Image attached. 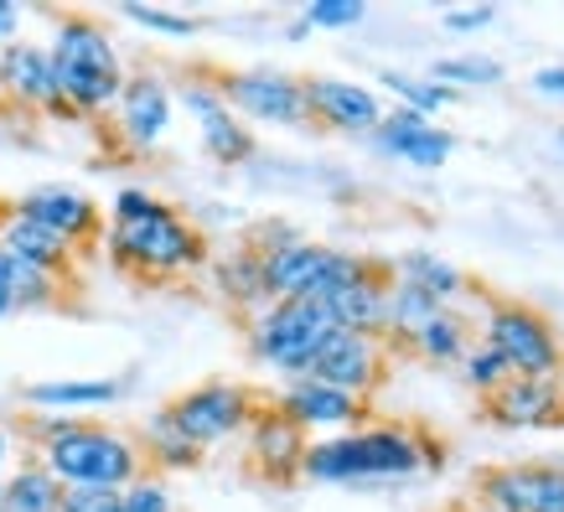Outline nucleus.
Instances as JSON below:
<instances>
[{
  "label": "nucleus",
  "instance_id": "79ce46f5",
  "mask_svg": "<svg viewBox=\"0 0 564 512\" xmlns=\"http://www.w3.org/2000/svg\"><path fill=\"white\" fill-rule=\"evenodd\" d=\"M17 311V301H11V259L0 254V322Z\"/></svg>",
  "mask_w": 564,
  "mask_h": 512
},
{
  "label": "nucleus",
  "instance_id": "6e6552de",
  "mask_svg": "<svg viewBox=\"0 0 564 512\" xmlns=\"http://www.w3.org/2000/svg\"><path fill=\"white\" fill-rule=\"evenodd\" d=\"M264 404L254 389H243V383H228V378H207V383H197V389L176 393V399H166L161 410H166V420L176 425V435L187 445H197V450H213V445L223 440H239L243 429H249V420H254V410Z\"/></svg>",
  "mask_w": 564,
  "mask_h": 512
},
{
  "label": "nucleus",
  "instance_id": "c03bdc74",
  "mask_svg": "<svg viewBox=\"0 0 564 512\" xmlns=\"http://www.w3.org/2000/svg\"><path fill=\"white\" fill-rule=\"evenodd\" d=\"M554 140H560V151H564V130H560V135H554Z\"/></svg>",
  "mask_w": 564,
  "mask_h": 512
},
{
  "label": "nucleus",
  "instance_id": "ea45409f",
  "mask_svg": "<svg viewBox=\"0 0 564 512\" xmlns=\"http://www.w3.org/2000/svg\"><path fill=\"white\" fill-rule=\"evenodd\" d=\"M21 461V450H17V429L11 425H0V477L11 471V466Z\"/></svg>",
  "mask_w": 564,
  "mask_h": 512
},
{
  "label": "nucleus",
  "instance_id": "9d476101",
  "mask_svg": "<svg viewBox=\"0 0 564 512\" xmlns=\"http://www.w3.org/2000/svg\"><path fill=\"white\" fill-rule=\"evenodd\" d=\"M393 347L383 337H358V331H332L326 347L316 352V362L306 368V378L326 383V389H343L352 399H373L389 378Z\"/></svg>",
  "mask_w": 564,
  "mask_h": 512
},
{
  "label": "nucleus",
  "instance_id": "7ed1b4c3",
  "mask_svg": "<svg viewBox=\"0 0 564 512\" xmlns=\"http://www.w3.org/2000/svg\"><path fill=\"white\" fill-rule=\"evenodd\" d=\"M425 471V435L404 425H368L347 435H326L306 445L301 477L322 487H373V481H410Z\"/></svg>",
  "mask_w": 564,
  "mask_h": 512
},
{
  "label": "nucleus",
  "instance_id": "a878e982",
  "mask_svg": "<svg viewBox=\"0 0 564 512\" xmlns=\"http://www.w3.org/2000/svg\"><path fill=\"white\" fill-rule=\"evenodd\" d=\"M57 508H63V487L36 456H21L0 477V512H57Z\"/></svg>",
  "mask_w": 564,
  "mask_h": 512
},
{
  "label": "nucleus",
  "instance_id": "0eeeda50",
  "mask_svg": "<svg viewBox=\"0 0 564 512\" xmlns=\"http://www.w3.org/2000/svg\"><path fill=\"white\" fill-rule=\"evenodd\" d=\"M477 331H481L477 341H487L497 358L508 362L513 378H560L564 341L544 311L523 306V301H497V295H487V301H481Z\"/></svg>",
  "mask_w": 564,
  "mask_h": 512
},
{
  "label": "nucleus",
  "instance_id": "49530a36",
  "mask_svg": "<svg viewBox=\"0 0 564 512\" xmlns=\"http://www.w3.org/2000/svg\"><path fill=\"white\" fill-rule=\"evenodd\" d=\"M0 109H6V94H0Z\"/></svg>",
  "mask_w": 564,
  "mask_h": 512
},
{
  "label": "nucleus",
  "instance_id": "dca6fc26",
  "mask_svg": "<svg viewBox=\"0 0 564 512\" xmlns=\"http://www.w3.org/2000/svg\"><path fill=\"white\" fill-rule=\"evenodd\" d=\"M243 445H249V466H254L259 481L291 487V481L301 477V466H306L311 435L306 429H295L274 404H259L254 420H249V429H243Z\"/></svg>",
  "mask_w": 564,
  "mask_h": 512
},
{
  "label": "nucleus",
  "instance_id": "bb28decb",
  "mask_svg": "<svg viewBox=\"0 0 564 512\" xmlns=\"http://www.w3.org/2000/svg\"><path fill=\"white\" fill-rule=\"evenodd\" d=\"M124 393L120 378H57V383H32L26 404L36 414H57V410H104Z\"/></svg>",
  "mask_w": 564,
  "mask_h": 512
},
{
  "label": "nucleus",
  "instance_id": "f03ea898",
  "mask_svg": "<svg viewBox=\"0 0 564 512\" xmlns=\"http://www.w3.org/2000/svg\"><path fill=\"white\" fill-rule=\"evenodd\" d=\"M26 440L32 456L47 466L57 487H109L124 492L130 481L145 477L140 440L99 420H73V414H26Z\"/></svg>",
  "mask_w": 564,
  "mask_h": 512
},
{
  "label": "nucleus",
  "instance_id": "72a5a7b5",
  "mask_svg": "<svg viewBox=\"0 0 564 512\" xmlns=\"http://www.w3.org/2000/svg\"><path fill=\"white\" fill-rule=\"evenodd\" d=\"M368 17V6L362 0H311L306 11H301V26H322V32H347V26H358Z\"/></svg>",
  "mask_w": 564,
  "mask_h": 512
},
{
  "label": "nucleus",
  "instance_id": "ddd939ff",
  "mask_svg": "<svg viewBox=\"0 0 564 512\" xmlns=\"http://www.w3.org/2000/svg\"><path fill=\"white\" fill-rule=\"evenodd\" d=\"M481 512H564V466H487L477 477Z\"/></svg>",
  "mask_w": 564,
  "mask_h": 512
},
{
  "label": "nucleus",
  "instance_id": "2eb2a0df",
  "mask_svg": "<svg viewBox=\"0 0 564 512\" xmlns=\"http://www.w3.org/2000/svg\"><path fill=\"white\" fill-rule=\"evenodd\" d=\"M109 115H115V135H120L124 151L145 155L172 130V88H166V78H155V73H130Z\"/></svg>",
  "mask_w": 564,
  "mask_h": 512
},
{
  "label": "nucleus",
  "instance_id": "b1692460",
  "mask_svg": "<svg viewBox=\"0 0 564 512\" xmlns=\"http://www.w3.org/2000/svg\"><path fill=\"white\" fill-rule=\"evenodd\" d=\"M207 280H213V295H218L228 311H239L243 322L254 311L270 306V291H264V259H259L254 243H239L228 254L207 259Z\"/></svg>",
  "mask_w": 564,
  "mask_h": 512
},
{
  "label": "nucleus",
  "instance_id": "473e14b6",
  "mask_svg": "<svg viewBox=\"0 0 564 512\" xmlns=\"http://www.w3.org/2000/svg\"><path fill=\"white\" fill-rule=\"evenodd\" d=\"M456 368H462V383L471 393H477V399H487V393H497L502 389V383H508V362L497 358L492 347H487V341H471V352H466L462 362H456Z\"/></svg>",
  "mask_w": 564,
  "mask_h": 512
},
{
  "label": "nucleus",
  "instance_id": "e433bc0d",
  "mask_svg": "<svg viewBox=\"0 0 564 512\" xmlns=\"http://www.w3.org/2000/svg\"><path fill=\"white\" fill-rule=\"evenodd\" d=\"M57 512H124V492H109V487H63V508Z\"/></svg>",
  "mask_w": 564,
  "mask_h": 512
},
{
  "label": "nucleus",
  "instance_id": "4c0bfd02",
  "mask_svg": "<svg viewBox=\"0 0 564 512\" xmlns=\"http://www.w3.org/2000/svg\"><path fill=\"white\" fill-rule=\"evenodd\" d=\"M497 21V6H466V11H445V26L451 32H481Z\"/></svg>",
  "mask_w": 564,
  "mask_h": 512
},
{
  "label": "nucleus",
  "instance_id": "c85d7f7f",
  "mask_svg": "<svg viewBox=\"0 0 564 512\" xmlns=\"http://www.w3.org/2000/svg\"><path fill=\"white\" fill-rule=\"evenodd\" d=\"M435 311H445V306H435V301L420 295L414 285H399V280H393L389 285V322H383V341H389L393 352H404V347L414 341V331H420Z\"/></svg>",
  "mask_w": 564,
  "mask_h": 512
},
{
  "label": "nucleus",
  "instance_id": "2f4dec72",
  "mask_svg": "<svg viewBox=\"0 0 564 512\" xmlns=\"http://www.w3.org/2000/svg\"><path fill=\"white\" fill-rule=\"evenodd\" d=\"M430 78L441 88H497L502 84V63L497 57H477V52H462V57H441L435 68H430Z\"/></svg>",
  "mask_w": 564,
  "mask_h": 512
},
{
  "label": "nucleus",
  "instance_id": "7c9ffc66",
  "mask_svg": "<svg viewBox=\"0 0 564 512\" xmlns=\"http://www.w3.org/2000/svg\"><path fill=\"white\" fill-rule=\"evenodd\" d=\"M73 280H57L47 270H32V264H17L11 259V301L17 311H52L63 306V291H68Z\"/></svg>",
  "mask_w": 564,
  "mask_h": 512
},
{
  "label": "nucleus",
  "instance_id": "aec40b11",
  "mask_svg": "<svg viewBox=\"0 0 564 512\" xmlns=\"http://www.w3.org/2000/svg\"><path fill=\"white\" fill-rule=\"evenodd\" d=\"M481 414L497 429H544L564 420V389L560 378H508L497 393L481 399Z\"/></svg>",
  "mask_w": 564,
  "mask_h": 512
},
{
  "label": "nucleus",
  "instance_id": "37998d69",
  "mask_svg": "<svg viewBox=\"0 0 564 512\" xmlns=\"http://www.w3.org/2000/svg\"><path fill=\"white\" fill-rule=\"evenodd\" d=\"M456 512H481V508H477V502H466V508H456Z\"/></svg>",
  "mask_w": 564,
  "mask_h": 512
},
{
  "label": "nucleus",
  "instance_id": "cd10ccee",
  "mask_svg": "<svg viewBox=\"0 0 564 512\" xmlns=\"http://www.w3.org/2000/svg\"><path fill=\"white\" fill-rule=\"evenodd\" d=\"M135 440H140V456H145V471H155V477L203 466V450H197V445H187L182 435H176V425L166 420V410H155L151 420H145V429H140Z\"/></svg>",
  "mask_w": 564,
  "mask_h": 512
},
{
  "label": "nucleus",
  "instance_id": "c9c22d12",
  "mask_svg": "<svg viewBox=\"0 0 564 512\" xmlns=\"http://www.w3.org/2000/svg\"><path fill=\"white\" fill-rule=\"evenodd\" d=\"M124 17L155 36H197V17H182V11H166V6H124Z\"/></svg>",
  "mask_w": 564,
  "mask_h": 512
},
{
  "label": "nucleus",
  "instance_id": "5701e85b",
  "mask_svg": "<svg viewBox=\"0 0 564 512\" xmlns=\"http://www.w3.org/2000/svg\"><path fill=\"white\" fill-rule=\"evenodd\" d=\"M389 285H393L389 264H378V259H373V270H362L358 280H352V285H343L337 295H326L322 306L332 311L337 331L383 337V322H389Z\"/></svg>",
  "mask_w": 564,
  "mask_h": 512
},
{
  "label": "nucleus",
  "instance_id": "f257e3e1",
  "mask_svg": "<svg viewBox=\"0 0 564 512\" xmlns=\"http://www.w3.org/2000/svg\"><path fill=\"white\" fill-rule=\"evenodd\" d=\"M104 254L115 270L145 285H172L187 274H203L213 259V243L182 207L161 203L145 187H120L104 222Z\"/></svg>",
  "mask_w": 564,
  "mask_h": 512
},
{
  "label": "nucleus",
  "instance_id": "f3484780",
  "mask_svg": "<svg viewBox=\"0 0 564 512\" xmlns=\"http://www.w3.org/2000/svg\"><path fill=\"white\" fill-rule=\"evenodd\" d=\"M301 88H306L311 124L337 130V135H373L378 120L389 115L373 88L352 84V78H301Z\"/></svg>",
  "mask_w": 564,
  "mask_h": 512
},
{
  "label": "nucleus",
  "instance_id": "412c9836",
  "mask_svg": "<svg viewBox=\"0 0 564 512\" xmlns=\"http://www.w3.org/2000/svg\"><path fill=\"white\" fill-rule=\"evenodd\" d=\"M389 274L399 280V285H414L420 295H430L435 306H445V311H466L471 316V306L481 311V301L487 295L466 280L451 259H441V254H430V249H410V254H399L389 264Z\"/></svg>",
  "mask_w": 564,
  "mask_h": 512
},
{
  "label": "nucleus",
  "instance_id": "393cba45",
  "mask_svg": "<svg viewBox=\"0 0 564 512\" xmlns=\"http://www.w3.org/2000/svg\"><path fill=\"white\" fill-rule=\"evenodd\" d=\"M471 341H477V326H471L466 311H435V316L414 331V341L404 352L420 362H435V368H451V362H462L466 352H471Z\"/></svg>",
  "mask_w": 564,
  "mask_h": 512
},
{
  "label": "nucleus",
  "instance_id": "f704fd0d",
  "mask_svg": "<svg viewBox=\"0 0 564 512\" xmlns=\"http://www.w3.org/2000/svg\"><path fill=\"white\" fill-rule=\"evenodd\" d=\"M124 512H182V508H176V497H172V481L145 471L140 481L124 487Z\"/></svg>",
  "mask_w": 564,
  "mask_h": 512
},
{
  "label": "nucleus",
  "instance_id": "20e7f679",
  "mask_svg": "<svg viewBox=\"0 0 564 512\" xmlns=\"http://www.w3.org/2000/svg\"><path fill=\"white\" fill-rule=\"evenodd\" d=\"M47 57H52V73H57V88H63V99H68V109L78 120L109 115L115 99H120L124 78H130L120 63V47L84 11H57L52 17Z\"/></svg>",
  "mask_w": 564,
  "mask_h": 512
},
{
  "label": "nucleus",
  "instance_id": "39448f33",
  "mask_svg": "<svg viewBox=\"0 0 564 512\" xmlns=\"http://www.w3.org/2000/svg\"><path fill=\"white\" fill-rule=\"evenodd\" d=\"M249 243L264 259V291H270V301H326L343 285H352L362 270H373L368 254L311 243L301 233H291V228H259Z\"/></svg>",
  "mask_w": 564,
  "mask_h": 512
},
{
  "label": "nucleus",
  "instance_id": "423d86ee",
  "mask_svg": "<svg viewBox=\"0 0 564 512\" xmlns=\"http://www.w3.org/2000/svg\"><path fill=\"white\" fill-rule=\"evenodd\" d=\"M337 331L332 311L322 301H270L264 311H254L243 322V341H249V358L264 362L270 373L306 378V368L316 362V352L326 347V337Z\"/></svg>",
  "mask_w": 564,
  "mask_h": 512
},
{
  "label": "nucleus",
  "instance_id": "a18cd8bd",
  "mask_svg": "<svg viewBox=\"0 0 564 512\" xmlns=\"http://www.w3.org/2000/svg\"><path fill=\"white\" fill-rule=\"evenodd\" d=\"M560 389H564V368H560Z\"/></svg>",
  "mask_w": 564,
  "mask_h": 512
},
{
  "label": "nucleus",
  "instance_id": "6ab92c4d",
  "mask_svg": "<svg viewBox=\"0 0 564 512\" xmlns=\"http://www.w3.org/2000/svg\"><path fill=\"white\" fill-rule=\"evenodd\" d=\"M368 140H373L378 155H393V161H404V166H420V171L445 166V161H451V151H456L451 130L430 124L425 115H414V109H399V104H393L389 115L378 120V130H373Z\"/></svg>",
  "mask_w": 564,
  "mask_h": 512
},
{
  "label": "nucleus",
  "instance_id": "a19ab883",
  "mask_svg": "<svg viewBox=\"0 0 564 512\" xmlns=\"http://www.w3.org/2000/svg\"><path fill=\"white\" fill-rule=\"evenodd\" d=\"M17 26H21V6L0 0V42H17Z\"/></svg>",
  "mask_w": 564,
  "mask_h": 512
},
{
  "label": "nucleus",
  "instance_id": "58836bf2",
  "mask_svg": "<svg viewBox=\"0 0 564 512\" xmlns=\"http://www.w3.org/2000/svg\"><path fill=\"white\" fill-rule=\"evenodd\" d=\"M529 84H533V94H539V99L564 104V63H554V68H539Z\"/></svg>",
  "mask_w": 564,
  "mask_h": 512
},
{
  "label": "nucleus",
  "instance_id": "1a4fd4ad",
  "mask_svg": "<svg viewBox=\"0 0 564 512\" xmlns=\"http://www.w3.org/2000/svg\"><path fill=\"white\" fill-rule=\"evenodd\" d=\"M207 84L218 88V99L239 115V120H259V124H280V130H301L311 124L306 115V88L291 73L274 68H223Z\"/></svg>",
  "mask_w": 564,
  "mask_h": 512
},
{
  "label": "nucleus",
  "instance_id": "c756f323",
  "mask_svg": "<svg viewBox=\"0 0 564 512\" xmlns=\"http://www.w3.org/2000/svg\"><path fill=\"white\" fill-rule=\"evenodd\" d=\"M378 78H383V88L399 99V109H414V115H425V120H435L441 109H451V104H456V94H451V88H441L435 78H414V73H399V68L378 73Z\"/></svg>",
  "mask_w": 564,
  "mask_h": 512
},
{
  "label": "nucleus",
  "instance_id": "a211bd4d",
  "mask_svg": "<svg viewBox=\"0 0 564 512\" xmlns=\"http://www.w3.org/2000/svg\"><path fill=\"white\" fill-rule=\"evenodd\" d=\"M182 104H187V115L197 120V140H203L207 161L243 166V161L254 155V130L218 99V88L207 84V78H192V84L182 88Z\"/></svg>",
  "mask_w": 564,
  "mask_h": 512
},
{
  "label": "nucleus",
  "instance_id": "4be33fe9",
  "mask_svg": "<svg viewBox=\"0 0 564 512\" xmlns=\"http://www.w3.org/2000/svg\"><path fill=\"white\" fill-rule=\"evenodd\" d=\"M0 254L17 259V264H32V270H47V274H57V280H73V264H78V254H73L52 228L32 222L11 203L0 207Z\"/></svg>",
  "mask_w": 564,
  "mask_h": 512
},
{
  "label": "nucleus",
  "instance_id": "f8f14e48",
  "mask_svg": "<svg viewBox=\"0 0 564 512\" xmlns=\"http://www.w3.org/2000/svg\"><path fill=\"white\" fill-rule=\"evenodd\" d=\"M270 404L285 414L295 429L322 435V440L326 435H347V429L368 425V399H352V393H343V389H326L316 378H291Z\"/></svg>",
  "mask_w": 564,
  "mask_h": 512
},
{
  "label": "nucleus",
  "instance_id": "4468645a",
  "mask_svg": "<svg viewBox=\"0 0 564 512\" xmlns=\"http://www.w3.org/2000/svg\"><path fill=\"white\" fill-rule=\"evenodd\" d=\"M11 207H17V213H26L32 222H42V228H52V233L68 243L73 254H88V249L104 239V213H99V203H94L88 192H78V187H63V182L21 192Z\"/></svg>",
  "mask_w": 564,
  "mask_h": 512
},
{
  "label": "nucleus",
  "instance_id": "9b49d317",
  "mask_svg": "<svg viewBox=\"0 0 564 512\" xmlns=\"http://www.w3.org/2000/svg\"><path fill=\"white\" fill-rule=\"evenodd\" d=\"M0 94L11 109H32V115H47V120L73 124L78 115L68 109L63 88H57V73H52V57L42 42H6L0 47Z\"/></svg>",
  "mask_w": 564,
  "mask_h": 512
}]
</instances>
